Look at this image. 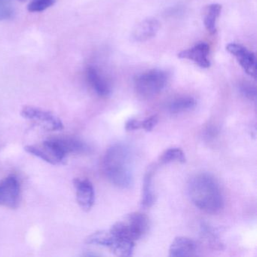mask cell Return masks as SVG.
Returning a JSON list of instances; mask_svg holds the SVG:
<instances>
[{"label": "cell", "mask_w": 257, "mask_h": 257, "mask_svg": "<svg viewBox=\"0 0 257 257\" xmlns=\"http://www.w3.org/2000/svg\"><path fill=\"white\" fill-rule=\"evenodd\" d=\"M153 169H150L146 173L144 180V189H143L142 200L141 205L144 207H150L154 204L155 195L152 186L153 181Z\"/></svg>", "instance_id": "9a60e30c"}, {"label": "cell", "mask_w": 257, "mask_h": 257, "mask_svg": "<svg viewBox=\"0 0 257 257\" xmlns=\"http://www.w3.org/2000/svg\"><path fill=\"white\" fill-rule=\"evenodd\" d=\"M201 234L203 240L207 243V246L213 249H222V242L219 240L217 234L214 232L211 228L208 225H203L201 227Z\"/></svg>", "instance_id": "d6986e66"}, {"label": "cell", "mask_w": 257, "mask_h": 257, "mask_svg": "<svg viewBox=\"0 0 257 257\" xmlns=\"http://www.w3.org/2000/svg\"><path fill=\"white\" fill-rule=\"evenodd\" d=\"M189 198L195 207L207 213H216L223 207L220 187L210 174L194 176L188 185Z\"/></svg>", "instance_id": "7a4b0ae2"}, {"label": "cell", "mask_w": 257, "mask_h": 257, "mask_svg": "<svg viewBox=\"0 0 257 257\" xmlns=\"http://www.w3.org/2000/svg\"><path fill=\"white\" fill-rule=\"evenodd\" d=\"M195 105L196 101L193 97L186 96L174 99L170 103L168 109L172 113H180L193 109Z\"/></svg>", "instance_id": "e0dca14e"}, {"label": "cell", "mask_w": 257, "mask_h": 257, "mask_svg": "<svg viewBox=\"0 0 257 257\" xmlns=\"http://www.w3.org/2000/svg\"><path fill=\"white\" fill-rule=\"evenodd\" d=\"M226 50L235 57L246 74L255 79L256 76V58L255 54L248 51L246 48L237 43H230L226 46Z\"/></svg>", "instance_id": "ba28073f"}, {"label": "cell", "mask_w": 257, "mask_h": 257, "mask_svg": "<svg viewBox=\"0 0 257 257\" xmlns=\"http://www.w3.org/2000/svg\"><path fill=\"white\" fill-rule=\"evenodd\" d=\"M186 162L184 152L180 148H170L165 150L160 157L162 164H169L172 162L185 163Z\"/></svg>", "instance_id": "ac0fdd59"}, {"label": "cell", "mask_w": 257, "mask_h": 257, "mask_svg": "<svg viewBox=\"0 0 257 257\" xmlns=\"http://www.w3.org/2000/svg\"><path fill=\"white\" fill-rule=\"evenodd\" d=\"M56 0H31L28 5L31 13H41L55 4Z\"/></svg>", "instance_id": "ffe728a7"}, {"label": "cell", "mask_w": 257, "mask_h": 257, "mask_svg": "<svg viewBox=\"0 0 257 257\" xmlns=\"http://www.w3.org/2000/svg\"><path fill=\"white\" fill-rule=\"evenodd\" d=\"M15 9L10 0H0V22L13 19Z\"/></svg>", "instance_id": "44dd1931"}, {"label": "cell", "mask_w": 257, "mask_h": 257, "mask_svg": "<svg viewBox=\"0 0 257 257\" xmlns=\"http://www.w3.org/2000/svg\"><path fill=\"white\" fill-rule=\"evenodd\" d=\"M25 150L27 153L40 158L51 165H63L67 160V152L59 138H52L41 144L27 146Z\"/></svg>", "instance_id": "5b68a950"}, {"label": "cell", "mask_w": 257, "mask_h": 257, "mask_svg": "<svg viewBox=\"0 0 257 257\" xmlns=\"http://www.w3.org/2000/svg\"><path fill=\"white\" fill-rule=\"evenodd\" d=\"M103 174L114 186L127 189L133 183L132 153L123 144L111 146L103 156Z\"/></svg>", "instance_id": "6da1fadb"}, {"label": "cell", "mask_w": 257, "mask_h": 257, "mask_svg": "<svg viewBox=\"0 0 257 257\" xmlns=\"http://www.w3.org/2000/svg\"><path fill=\"white\" fill-rule=\"evenodd\" d=\"M19 1H25V0H19Z\"/></svg>", "instance_id": "d4e9b609"}, {"label": "cell", "mask_w": 257, "mask_h": 257, "mask_svg": "<svg viewBox=\"0 0 257 257\" xmlns=\"http://www.w3.org/2000/svg\"><path fill=\"white\" fill-rule=\"evenodd\" d=\"M20 183L17 177L10 175L0 181V206L15 209L20 200Z\"/></svg>", "instance_id": "52a82bcc"}, {"label": "cell", "mask_w": 257, "mask_h": 257, "mask_svg": "<svg viewBox=\"0 0 257 257\" xmlns=\"http://www.w3.org/2000/svg\"><path fill=\"white\" fill-rule=\"evenodd\" d=\"M222 11V6L219 4H211L207 6L204 11V24L208 32L214 34L216 32V24Z\"/></svg>", "instance_id": "5bb4252c"}, {"label": "cell", "mask_w": 257, "mask_h": 257, "mask_svg": "<svg viewBox=\"0 0 257 257\" xmlns=\"http://www.w3.org/2000/svg\"><path fill=\"white\" fill-rule=\"evenodd\" d=\"M168 81L166 72L161 70H150L135 77V91L145 98L154 97L163 91Z\"/></svg>", "instance_id": "277c9868"}, {"label": "cell", "mask_w": 257, "mask_h": 257, "mask_svg": "<svg viewBox=\"0 0 257 257\" xmlns=\"http://www.w3.org/2000/svg\"><path fill=\"white\" fill-rule=\"evenodd\" d=\"M113 235L109 230V231H105V230L100 231V230L88 236L85 242L88 244L100 245L110 249L113 243Z\"/></svg>", "instance_id": "2e32d148"}, {"label": "cell", "mask_w": 257, "mask_h": 257, "mask_svg": "<svg viewBox=\"0 0 257 257\" xmlns=\"http://www.w3.org/2000/svg\"><path fill=\"white\" fill-rule=\"evenodd\" d=\"M196 242L187 237H177L169 248V256H192L197 255Z\"/></svg>", "instance_id": "4fadbf2b"}, {"label": "cell", "mask_w": 257, "mask_h": 257, "mask_svg": "<svg viewBox=\"0 0 257 257\" xmlns=\"http://www.w3.org/2000/svg\"><path fill=\"white\" fill-rule=\"evenodd\" d=\"M158 121H159V118H158L157 115H151V116L145 118L143 121H141V128L144 129L147 132H151L157 124Z\"/></svg>", "instance_id": "7402d4cb"}, {"label": "cell", "mask_w": 257, "mask_h": 257, "mask_svg": "<svg viewBox=\"0 0 257 257\" xmlns=\"http://www.w3.org/2000/svg\"><path fill=\"white\" fill-rule=\"evenodd\" d=\"M73 184L78 204L84 211H89L95 201V192L92 183L87 179L76 178L73 180Z\"/></svg>", "instance_id": "9c48e42d"}, {"label": "cell", "mask_w": 257, "mask_h": 257, "mask_svg": "<svg viewBox=\"0 0 257 257\" xmlns=\"http://www.w3.org/2000/svg\"><path fill=\"white\" fill-rule=\"evenodd\" d=\"M22 116L49 132L64 129V123L59 117L49 111L32 106H25L21 112Z\"/></svg>", "instance_id": "8992f818"}, {"label": "cell", "mask_w": 257, "mask_h": 257, "mask_svg": "<svg viewBox=\"0 0 257 257\" xmlns=\"http://www.w3.org/2000/svg\"><path fill=\"white\" fill-rule=\"evenodd\" d=\"M141 128V121L136 118H130L125 123V129L127 132L136 131Z\"/></svg>", "instance_id": "cb8c5ba5"}, {"label": "cell", "mask_w": 257, "mask_h": 257, "mask_svg": "<svg viewBox=\"0 0 257 257\" xmlns=\"http://www.w3.org/2000/svg\"><path fill=\"white\" fill-rule=\"evenodd\" d=\"M87 81L97 95L108 97L111 93L110 85L100 70L94 66H88L86 68Z\"/></svg>", "instance_id": "7c38bea8"}, {"label": "cell", "mask_w": 257, "mask_h": 257, "mask_svg": "<svg viewBox=\"0 0 257 257\" xmlns=\"http://www.w3.org/2000/svg\"><path fill=\"white\" fill-rule=\"evenodd\" d=\"M161 25L157 19L149 18L140 22L132 32V38L138 43H144L156 37Z\"/></svg>", "instance_id": "8fae6325"}, {"label": "cell", "mask_w": 257, "mask_h": 257, "mask_svg": "<svg viewBox=\"0 0 257 257\" xmlns=\"http://www.w3.org/2000/svg\"><path fill=\"white\" fill-rule=\"evenodd\" d=\"M209 53L210 47L208 45L201 43L191 49L180 52L178 54V58L189 60L201 68L205 69L210 67V61L208 58Z\"/></svg>", "instance_id": "30bf717a"}, {"label": "cell", "mask_w": 257, "mask_h": 257, "mask_svg": "<svg viewBox=\"0 0 257 257\" xmlns=\"http://www.w3.org/2000/svg\"><path fill=\"white\" fill-rule=\"evenodd\" d=\"M240 92L242 93L244 97L246 98L250 99V100H254L256 95V91H255V88L252 86L250 84L243 83L240 85Z\"/></svg>", "instance_id": "603a6c76"}, {"label": "cell", "mask_w": 257, "mask_h": 257, "mask_svg": "<svg viewBox=\"0 0 257 257\" xmlns=\"http://www.w3.org/2000/svg\"><path fill=\"white\" fill-rule=\"evenodd\" d=\"M150 228L149 218L144 213L134 212L115 222L109 231L115 237L135 242L141 238Z\"/></svg>", "instance_id": "3957f363"}]
</instances>
